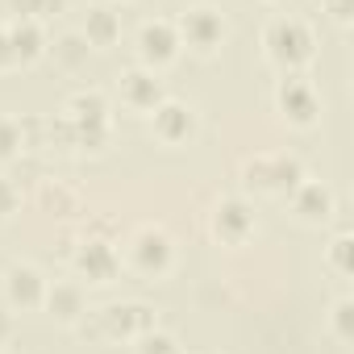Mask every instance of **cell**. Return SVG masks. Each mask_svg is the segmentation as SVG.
Instances as JSON below:
<instances>
[{
	"mask_svg": "<svg viewBox=\"0 0 354 354\" xmlns=\"http://www.w3.org/2000/svg\"><path fill=\"white\" fill-rule=\"evenodd\" d=\"M138 354H184V346H180V337H175V333H167V329H150V333H142L138 342Z\"/></svg>",
	"mask_w": 354,
	"mask_h": 354,
	"instance_id": "cell-23",
	"label": "cell"
},
{
	"mask_svg": "<svg viewBox=\"0 0 354 354\" xmlns=\"http://www.w3.org/2000/svg\"><path fill=\"white\" fill-rule=\"evenodd\" d=\"M213 238L217 242H225V246H242V242H250L254 238V230H259V217H254V205L250 201H242V196H221L217 205H213Z\"/></svg>",
	"mask_w": 354,
	"mask_h": 354,
	"instance_id": "cell-10",
	"label": "cell"
},
{
	"mask_svg": "<svg viewBox=\"0 0 354 354\" xmlns=\"http://www.w3.org/2000/svg\"><path fill=\"white\" fill-rule=\"evenodd\" d=\"M350 250H354V238H350V230H337L333 238H329V246H325V267L333 271V275H350L354 271V259H350Z\"/></svg>",
	"mask_w": 354,
	"mask_h": 354,
	"instance_id": "cell-20",
	"label": "cell"
},
{
	"mask_svg": "<svg viewBox=\"0 0 354 354\" xmlns=\"http://www.w3.org/2000/svg\"><path fill=\"white\" fill-rule=\"evenodd\" d=\"M263 50L283 75H300L317 55V38L300 17H271L263 30Z\"/></svg>",
	"mask_w": 354,
	"mask_h": 354,
	"instance_id": "cell-1",
	"label": "cell"
},
{
	"mask_svg": "<svg viewBox=\"0 0 354 354\" xmlns=\"http://www.w3.org/2000/svg\"><path fill=\"white\" fill-rule=\"evenodd\" d=\"M5 34H9V46H13L17 67H30V63H38V59L46 55V30H42V21H34V17H13V21L5 26Z\"/></svg>",
	"mask_w": 354,
	"mask_h": 354,
	"instance_id": "cell-16",
	"label": "cell"
},
{
	"mask_svg": "<svg viewBox=\"0 0 354 354\" xmlns=\"http://www.w3.org/2000/svg\"><path fill=\"white\" fill-rule=\"evenodd\" d=\"M63 117H67V125H71L75 150H104V146H109L113 113H109V96H104V92H96V88L71 92Z\"/></svg>",
	"mask_w": 354,
	"mask_h": 354,
	"instance_id": "cell-2",
	"label": "cell"
},
{
	"mask_svg": "<svg viewBox=\"0 0 354 354\" xmlns=\"http://www.w3.org/2000/svg\"><path fill=\"white\" fill-rule=\"evenodd\" d=\"M71 267L88 279V283H113L121 275V250L113 238H84L75 250H71Z\"/></svg>",
	"mask_w": 354,
	"mask_h": 354,
	"instance_id": "cell-9",
	"label": "cell"
},
{
	"mask_svg": "<svg viewBox=\"0 0 354 354\" xmlns=\"http://www.w3.org/2000/svg\"><path fill=\"white\" fill-rule=\"evenodd\" d=\"M184 42H180V30H175V21L167 17H150L138 26V59L146 71H162L171 67L175 59H180Z\"/></svg>",
	"mask_w": 354,
	"mask_h": 354,
	"instance_id": "cell-8",
	"label": "cell"
},
{
	"mask_svg": "<svg viewBox=\"0 0 354 354\" xmlns=\"http://www.w3.org/2000/svg\"><path fill=\"white\" fill-rule=\"evenodd\" d=\"M46 50L55 55V63L59 67H67V71H75V67H84L88 63V42H84V34H63V38H55V42H46Z\"/></svg>",
	"mask_w": 354,
	"mask_h": 354,
	"instance_id": "cell-19",
	"label": "cell"
},
{
	"mask_svg": "<svg viewBox=\"0 0 354 354\" xmlns=\"http://www.w3.org/2000/svg\"><path fill=\"white\" fill-rule=\"evenodd\" d=\"M42 308H46L55 321H63V325H80L84 313H88L84 283H75V279H55V283H46V300H42Z\"/></svg>",
	"mask_w": 354,
	"mask_h": 354,
	"instance_id": "cell-15",
	"label": "cell"
},
{
	"mask_svg": "<svg viewBox=\"0 0 354 354\" xmlns=\"http://www.w3.org/2000/svg\"><path fill=\"white\" fill-rule=\"evenodd\" d=\"M175 30H180V42L196 55H217V46L225 42V17L221 9L213 5H192L180 13V21H175Z\"/></svg>",
	"mask_w": 354,
	"mask_h": 354,
	"instance_id": "cell-7",
	"label": "cell"
},
{
	"mask_svg": "<svg viewBox=\"0 0 354 354\" xmlns=\"http://www.w3.org/2000/svg\"><path fill=\"white\" fill-rule=\"evenodd\" d=\"M67 9V0H42V17H59Z\"/></svg>",
	"mask_w": 354,
	"mask_h": 354,
	"instance_id": "cell-27",
	"label": "cell"
},
{
	"mask_svg": "<svg viewBox=\"0 0 354 354\" xmlns=\"http://www.w3.org/2000/svg\"><path fill=\"white\" fill-rule=\"evenodd\" d=\"M46 275L34 267V263H13L9 271H5V300H9V308H42V300H46Z\"/></svg>",
	"mask_w": 354,
	"mask_h": 354,
	"instance_id": "cell-13",
	"label": "cell"
},
{
	"mask_svg": "<svg viewBox=\"0 0 354 354\" xmlns=\"http://www.w3.org/2000/svg\"><path fill=\"white\" fill-rule=\"evenodd\" d=\"M5 5H9L13 17H34V21H42V0H5Z\"/></svg>",
	"mask_w": 354,
	"mask_h": 354,
	"instance_id": "cell-24",
	"label": "cell"
},
{
	"mask_svg": "<svg viewBox=\"0 0 354 354\" xmlns=\"http://www.w3.org/2000/svg\"><path fill=\"white\" fill-rule=\"evenodd\" d=\"M13 67H17V59H13V46H9L5 26H0V71H13Z\"/></svg>",
	"mask_w": 354,
	"mask_h": 354,
	"instance_id": "cell-25",
	"label": "cell"
},
{
	"mask_svg": "<svg viewBox=\"0 0 354 354\" xmlns=\"http://www.w3.org/2000/svg\"><path fill=\"white\" fill-rule=\"evenodd\" d=\"M80 34H84V42H88L92 50H104V46L121 42V13L109 9V5H92Z\"/></svg>",
	"mask_w": 354,
	"mask_h": 354,
	"instance_id": "cell-17",
	"label": "cell"
},
{
	"mask_svg": "<svg viewBox=\"0 0 354 354\" xmlns=\"http://www.w3.org/2000/svg\"><path fill=\"white\" fill-rule=\"evenodd\" d=\"M304 180V167L296 154H254L242 162V184L254 192H271V196H288L296 184Z\"/></svg>",
	"mask_w": 354,
	"mask_h": 354,
	"instance_id": "cell-4",
	"label": "cell"
},
{
	"mask_svg": "<svg viewBox=\"0 0 354 354\" xmlns=\"http://www.w3.org/2000/svg\"><path fill=\"white\" fill-rule=\"evenodd\" d=\"M117 92H121V104L133 109V113H150L154 104H162V80L158 71H146V67H129L121 80H117Z\"/></svg>",
	"mask_w": 354,
	"mask_h": 354,
	"instance_id": "cell-14",
	"label": "cell"
},
{
	"mask_svg": "<svg viewBox=\"0 0 354 354\" xmlns=\"http://www.w3.org/2000/svg\"><path fill=\"white\" fill-rule=\"evenodd\" d=\"M288 205H292V217L296 221H304V225H325L329 217H333V209H337V196H333V188L325 184V180H304L283 196Z\"/></svg>",
	"mask_w": 354,
	"mask_h": 354,
	"instance_id": "cell-11",
	"label": "cell"
},
{
	"mask_svg": "<svg viewBox=\"0 0 354 354\" xmlns=\"http://www.w3.org/2000/svg\"><path fill=\"white\" fill-rule=\"evenodd\" d=\"M275 113L296 129H313L321 121V96L304 75H283L275 84Z\"/></svg>",
	"mask_w": 354,
	"mask_h": 354,
	"instance_id": "cell-5",
	"label": "cell"
},
{
	"mask_svg": "<svg viewBox=\"0 0 354 354\" xmlns=\"http://www.w3.org/2000/svg\"><path fill=\"white\" fill-rule=\"evenodd\" d=\"M9 337H13V313L0 308V342H9Z\"/></svg>",
	"mask_w": 354,
	"mask_h": 354,
	"instance_id": "cell-26",
	"label": "cell"
},
{
	"mask_svg": "<svg viewBox=\"0 0 354 354\" xmlns=\"http://www.w3.org/2000/svg\"><path fill=\"white\" fill-rule=\"evenodd\" d=\"M21 150H26V129H21V117L0 113V162L21 158Z\"/></svg>",
	"mask_w": 354,
	"mask_h": 354,
	"instance_id": "cell-21",
	"label": "cell"
},
{
	"mask_svg": "<svg viewBox=\"0 0 354 354\" xmlns=\"http://www.w3.org/2000/svg\"><path fill=\"white\" fill-rule=\"evenodd\" d=\"M125 267L138 271L142 279H158L175 267V238L162 225H138L125 242Z\"/></svg>",
	"mask_w": 354,
	"mask_h": 354,
	"instance_id": "cell-3",
	"label": "cell"
},
{
	"mask_svg": "<svg viewBox=\"0 0 354 354\" xmlns=\"http://www.w3.org/2000/svg\"><path fill=\"white\" fill-rule=\"evenodd\" d=\"M154 325H158V317L146 300H117V304H104L96 313V329L104 337H117V342H138Z\"/></svg>",
	"mask_w": 354,
	"mask_h": 354,
	"instance_id": "cell-6",
	"label": "cell"
},
{
	"mask_svg": "<svg viewBox=\"0 0 354 354\" xmlns=\"http://www.w3.org/2000/svg\"><path fill=\"white\" fill-rule=\"evenodd\" d=\"M329 333L337 342H354V300L350 296L333 300V308H329Z\"/></svg>",
	"mask_w": 354,
	"mask_h": 354,
	"instance_id": "cell-22",
	"label": "cell"
},
{
	"mask_svg": "<svg viewBox=\"0 0 354 354\" xmlns=\"http://www.w3.org/2000/svg\"><path fill=\"white\" fill-rule=\"evenodd\" d=\"M38 205H42L50 217H75V213H80V196H75V188H67L63 180H42V184H38Z\"/></svg>",
	"mask_w": 354,
	"mask_h": 354,
	"instance_id": "cell-18",
	"label": "cell"
},
{
	"mask_svg": "<svg viewBox=\"0 0 354 354\" xmlns=\"http://www.w3.org/2000/svg\"><path fill=\"white\" fill-rule=\"evenodd\" d=\"M0 221H5V217H0Z\"/></svg>",
	"mask_w": 354,
	"mask_h": 354,
	"instance_id": "cell-28",
	"label": "cell"
},
{
	"mask_svg": "<svg viewBox=\"0 0 354 354\" xmlns=\"http://www.w3.org/2000/svg\"><path fill=\"white\" fill-rule=\"evenodd\" d=\"M150 129H154V138L162 146H180V142H188L196 133V109L184 104V100L162 96V104L150 109Z\"/></svg>",
	"mask_w": 354,
	"mask_h": 354,
	"instance_id": "cell-12",
	"label": "cell"
}]
</instances>
